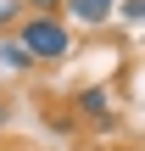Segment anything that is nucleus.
Returning <instances> with one entry per match:
<instances>
[{"label": "nucleus", "mask_w": 145, "mask_h": 151, "mask_svg": "<svg viewBox=\"0 0 145 151\" xmlns=\"http://www.w3.org/2000/svg\"><path fill=\"white\" fill-rule=\"evenodd\" d=\"M17 39L28 45L34 62H67V56H73V28H67L61 17H34V11H28V17L17 22Z\"/></svg>", "instance_id": "1"}, {"label": "nucleus", "mask_w": 145, "mask_h": 151, "mask_svg": "<svg viewBox=\"0 0 145 151\" xmlns=\"http://www.w3.org/2000/svg\"><path fill=\"white\" fill-rule=\"evenodd\" d=\"M73 112L89 118V123H112V118H117V90H112V84H89V90L73 95Z\"/></svg>", "instance_id": "2"}, {"label": "nucleus", "mask_w": 145, "mask_h": 151, "mask_svg": "<svg viewBox=\"0 0 145 151\" xmlns=\"http://www.w3.org/2000/svg\"><path fill=\"white\" fill-rule=\"evenodd\" d=\"M0 67H6V73H34V67H39V62L28 56V45L17 39V28L0 34Z\"/></svg>", "instance_id": "3"}, {"label": "nucleus", "mask_w": 145, "mask_h": 151, "mask_svg": "<svg viewBox=\"0 0 145 151\" xmlns=\"http://www.w3.org/2000/svg\"><path fill=\"white\" fill-rule=\"evenodd\" d=\"M67 17H73V22H84V28H101V22H112V6H95V0H67Z\"/></svg>", "instance_id": "4"}, {"label": "nucleus", "mask_w": 145, "mask_h": 151, "mask_svg": "<svg viewBox=\"0 0 145 151\" xmlns=\"http://www.w3.org/2000/svg\"><path fill=\"white\" fill-rule=\"evenodd\" d=\"M22 22V0H0V34H11Z\"/></svg>", "instance_id": "5"}, {"label": "nucleus", "mask_w": 145, "mask_h": 151, "mask_svg": "<svg viewBox=\"0 0 145 151\" xmlns=\"http://www.w3.org/2000/svg\"><path fill=\"white\" fill-rule=\"evenodd\" d=\"M22 6H28V11H34V17H56V11H61V6H67V0H22Z\"/></svg>", "instance_id": "6"}, {"label": "nucleus", "mask_w": 145, "mask_h": 151, "mask_svg": "<svg viewBox=\"0 0 145 151\" xmlns=\"http://www.w3.org/2000/svg\"><path fill=\"white\" fill-rule=\"evenodd\" d=\"M117 11H123L129 22H145V0H117Z\"/></svg>", "instance_id": "7"}, {"label": "nucleus", "mask_w": 145, "mask_h": 151, "mask_svg": "<svg viewBox=\"0 0 145 151\" xmlns=\"http://www.w3.org/2000/svg\"><path fill=\"white\" fill-rule=\"evenodd\" d=\"M95 6H112V11H117V0H95Z\"/></svg>", "instance_id": "8"}]
</instances>
